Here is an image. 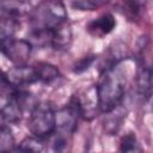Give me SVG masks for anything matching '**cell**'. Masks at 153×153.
<instances>
[{
    "label": "cell",
    "mask_w": 153,
    "mask_h": 153,
    "mask_svg": "<svg viewBox=\"0 0 153 153\" xmlns=\"http://www.w3.org/2000/svg\"><path fill=\"white\" fill-rule=\"evenodd\" d=\"M126 82V71L121 63L108 67L102 73L99 81L96 85L99 100V110L105 114L121 104L124 96Z\"/></svg>",
    "instance_id": "obj_1"
},
{
    "label": "cell",
    "mask_w": 153,
    "mask_h": 153,
    "mask_svg": "<svg viewBox=\"0 0 153 153\" xmlns=\"http://www.w3.org/2000/svg\"><path fill=\"white\" fill-rule=\"evenodd\" d=\"M29 16L32 29L54 30L68 22L66 7L61 0H45L32 10Z\"/></svg>",
    "instance_id": "obj_2"
},
{
    "label": "cell",
    "mask_w": 153,
    "mask_h": 153,
    "mask_svg": "<svg viewBox=\"0 0 153 153\" xmlns=\"http://www.w3.org/2000/svg\"><path fill=\"white\" fill-rule=\"evenodd\" d=\"M29 130L32 135L47 139L56 131L55 111L48 103H36L31 109V114L27 121Z\"/></svg>",
    "instance_id": "obj_3"
},
{
    "label": "cell",
    "mask_w": 153,
    "mask_h": 153,
    "mask_svg": "<svg viewBox=\"0 0 153 153\" xmlns=\"http://www.w3.org/2000/svg\"><path fill=\"white\" fill-rule=\"evenodd\" d=\"M80 116H82L86 120H91L96 116V114L99 110V100H98V93L96 86H88L82 90H80L73 98Z\"/></svg>",
    "instance_id": "obj_4"
},
{
    "label": "cell",
    "mask_w": 153,
    "mask_h": 153,
    "mask_svg": "<svg viewBox=\"0 0 153 153\" xmlns=\"http://www.w3.org/2000/svg\"><path fill=\"white\" fill-rule=\"evenodd\" d=\"M31 49L32 45L30 44L29 41L12 38L0 48V51L16 66H19L26 65L31 54Z\"/></svg>",
    "instance_id": "obj_5"
},
{
    "label": "cell",
    "mask_w": 153,
    "mask_h": 153,
    "mask_svg": "<svg viewBox=\"0 0 153 153\" xmlns=\"http://www.w3.org/2000/svg\"><path fill=\"white\" fill-rule=\"evenodd\" d=\"M79 116H80V114H79L74 102L71 100V103L66 108L55 112L56 130H59V133H61L63 135L72 134L76 128Z\"/></svg>",
    "instance_id": "obj_6"
},
{
    "label": "cell",
    "mask_w": 153,
    "mask_h": 153,
    "mask_svg": "<svg viewBox=\"0 0 153 153\" xmlns=\"http://www.w3.org/2000/svg\"><path fill=\"white\" fill-rule=\"evenodd\" d=\"M6 75L10 84L16 88H20V87L38 82V75L35 66L19 65L11 68L6 73Z\"/></svg>",
    "instance_id": "obj_7"
},
{
    "label": "cell",
    "mask_w": 153,
    "mask_h": 153,
    "mask_svg": "<svg viewBox=\"0 0 153 153\" xmlns=\"http://www.w3.org/2000/svg\"><path fill=\"white\" fill-rule=\"evenodd\" d=\"M23 111L24 109L16 96V90L10 94H6L4 102L0 104V117L8 123H16L20 121Z\"/></svg>",
    "instance_id": "obj_8"
},
{
    "label": "cell",
    "mask_w": 153,
    "mask_h": 153,
    "mask_svg": "<svg viewBox=\"0 0 153 153\" xmlns=\"http://www.w3.org/2000/svg\"><path fill=\"white\" fill-rule=\"evenodd\" d=\"M32 7L25 0H0V17L18 19L30 14Z\"/></svg>",
    "instance_id": "obj_9"
},
{
    "label": "cell",
    "mask_w": 153,
    "mask_h": 153,
    "mask_svg": "<svg viewBox=\"0 0 153 153\" xmlns=\"http://www.w3.org/2000/svg\"><path fill=\"white\" fill-rule=\"evenodd\" d=\"M116 26L115 17L110 13L102 14L100 17L91 20L87 24V31L96 37H102L110 33Z\"/></svg>",
    "instance_id": "obj_10"
},
{
    "label": "cell",
    "mask_w": 153,
    "mask_h": 153,
    "mask_svg": "<svg viewBox=\"0 0 153 153\" xmlns=\"http://www.w3.org/2000/svg\"><path fill=\"white\" fill-rule=\"evenodd\" d=\"M149 68H141L136 76V90L141 97L149 99L152 90V78Z\"/></svg>",
    "instance_id": "obj_11"
},
{
    "label": "cell",
    "mask_w": 153,
    "mask_h": 153,
    "mask_svg": "<svg viewBox=\"0 0 153 153\" xmlns=\"http://www.w3.org/2000/svg\"><path fill=\"white\" fill-rule=\"evenodd\" d=\"M19 27L18 20L12 18L0 17V48L10 39H12Z\"/></svg>",
    "instance_id": "obj_12"
},
{
    "label": "cell",
    "mask_w": 153,
    "mask_h": 153,
    "mask_svg": "<svg viewBox=\"0 0 153 153\" xmlns=\"http://www.w3.org/2000/svg\"><path fill=\"white\" fill-rule=\"evenodd\" d=\"M35 67H36V72L38 75V81H41V82L49 84V82L54 81L55 79H57L60 75L59 69L50 63L39 62V63H36Z\"/></svg>",
    "instance_id": "obj_13"
},
{
    "label": "cell",
    "mask_w": 153,
    "mask_h": 153,
    "mask_svg": "<svg viewBox=\"0 0 153 153\" xmlns=\"http://www.w3.org/2000/svg\"><path fill=\"white\" fill-rule=\"evenodd\" d=\"M120 105H121V104H120ZM120 105H117L115 109H112V111L115 112V117L112 116L111 112H105V114L108 115V118H106V121H104V123H105L104 126H105L106 131L110 133V134H114V133L117 131V129L120 128L121 122H122V120H123V116H126L123 109H121Z\"/></svg>",
    "instance_id": "obj_14"
},
{
    "label": "cell",
    "mask_w": 153,
    "mask_h": 153,
    "mask_svg": "<svg viewBox=\"0 0 153 153\" xmlns=\"http://www.w3.org/2000/svg\"><path fill=\"white\" fill-rule=\"evenodd\" d=\"M17 149L23 152H42L44 151V139L35 135L26 137L19 143Z\"/></svg>",
    "instance_id": "obj_15"
},
{
    "label": "cell",
    "mask_w": 153,
    "mask_h": 153,
    "mask_svg": "<svg viewBox=\"0 0 153 153\" xmlns=\"http://www.w3.org/2000/svg\"><path fill=\"white\" fill-rule=\"evenodd\" d=\"M14 146V137L8 127L0 124V152L12 151Z\"/></svg>",
    "instance_id": "obj_16"
},
{
    "label": "cell",
    "mask_w": 153,
    "mask_h": 153,
    "mask_svg": "<svg viewBox=\"0 0 153 153\" xmlns=\"http://www.w3.org/2000/svg\"><path fill=\"white\" fill-rule=\"evenodd\" d=\"M121 151L122 152H137V151H140L136 136L133 133L127 134L122 139V141H121Z\"/></svg>",
    "instance_id": "obj_17"
},
{
    "label": "cell",
    "mask_w": 153,
    "mask_h": 153,
    "mask_svg": "<svg viewBox=\"0 0 153 153\" xmlns=\"http://www.w3.org/2000/svg\"><path fill=\"white\" fill-rule=\"evenodd\" d=\"M72 6L76 10H81V11H92L97 7V4L92 0H75Z\"/></svg>",
    "instance_id": "obj_18"
},
{
    "label": "cell",
    "mask_w": 153,
    "mask_h": 153,
    "mask_svg": "<svg viewBox=\"0 0 153 153\" xmlns=\"http://www.w3.org/2000/svg\"><path fill=\"white\" fill-rule=\"evenodd\" d=\"M94 61V56H85V57H82L81 60H79L76 63H75V66H74V72L75 73H80V72H82V71H86L91 65H92V62Z\"/></svg>",
    "instance_id": "obj_19"
},
{
    "label": "cell",
    "mask_w": 153,
    "mask_h": 153,
    "mask_svg": "<svg viewBox=\"0 0 153 153\" xmlns=\"http://www.w3.org/2000/svg\"><path fill=\"white\" fill-rule=\"evenodd\" d=\"M14 90H16V87H13V86L10 84L6 73H4V72L0 71V92L11 93V92H13Z\"/></svg>",
    "instance_id": "obj_20"
},
{
    "label": "cell",
    "mask_w": 153,
    "mask_h": 153,
    "mask_svg": "<svg viewBox=\"0 0 153 153\" xmlns=\"http://www.w3.org/2000/svg\"><path fill=\"white\" fill-rule=\"evenodd\" d=\"M0 118H1V117H0Z\"/></svg>",
    "instance_id": "obj_21"
}]
</instances>
